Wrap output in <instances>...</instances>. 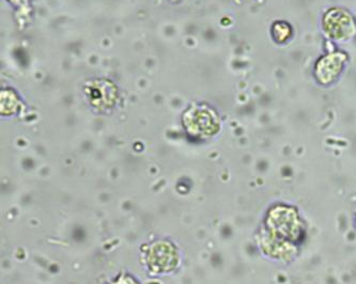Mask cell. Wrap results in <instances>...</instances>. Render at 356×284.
I'll use <instances>...</instances> for the list:
<instances>
[{"mask_svg": "<svg viewBox=\"0 0 356 284\" xmlns=\"http://www.w3.org/2000/svg\"><path fill=\"white\" fill-rule=\"evenodd\" d=\"M183 125L192 136H211L218 130V118L210 109L192 107L184 113Z\"/></svg>", "mask_w": 356, "mask_h": 284, "instance_id": "cell-1", "label": "cell"}, {"mask_svg": "<svg viewBox=\"0 0 356 284\" xmlns=\"http://www.w3.org/2000/svg\"><path fill=\"white\" fill-rule=\"evenodd\" d=\"M178 263V256L172 244L158 242L153 244L148 254V264L155 273H166L174 269Z\"/></svg>", "mask_w": 356, "mask_h": 284, "instance_id": "cell-2", "label": "cell"}, {"mask_svg": "<svg viewBox=\"0 0 356 284\" xmlns=\"http://www.w3.org/2000/svg\"><path fill=\"white\" fill-rule=\"evenodd\" d=\"M93 106L105 109L111 107L116 99V88L108 81H95L86 91Z\"/></svg>", "mask_w": 356, "mask_h": 284, "instance_id": "cell-3", "label": "cell"}, {"mask_svg": "<svg viewBox=\"0 0 356 284\" xmlns=\"http://www.w3.org/2000/svg\"><path fill=\"white\" fill-rule=\"evenodd\" d=\"M19 102L17 95L13 91L6 90L1 92V112L9 116L15 112L19 108Z\"/></svg>", "mask_w": 356, "mask_h": 284, "instance_id": "cell-4", "label": "cell"}, {"mask_svg": "<svg viewBox=\"0 0 356 284\" xmlns=\"http://www.w3.org/2000/svg\"><path fill=\"white\" fill-rule=\"evenodd\" d=\"M9 1H11L14 5H17V3H23L26 0H9Z\"/></svg>", "mask_w": 356, "mask_h": 284, "instance_id": "cell-5", "label": "cell"}]
</instances>
